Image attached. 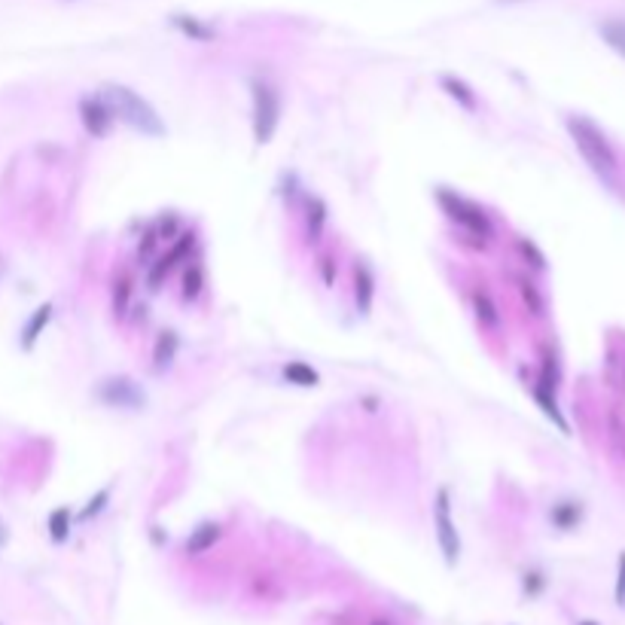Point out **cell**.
<instances>
[{"label":"cell","instance_id":"cell-33","mask_svg":"<svg viewBox=\"0 0 625 625\" xmlns=\"http://www.w3.org/2000/svg\"><path fill=\"white\" fill-rule=\"evenodd\" d=\"M372 625H388V622H372Z\"/></svg>","mask_w":625,"mask_h":625},{"label":"cell","instance_id":"cell-8","mask_svg":"<svg viewBox=\"0 0 625 625\" xmlns=\"http://www.w3.org/2000/svg\"><path fill=\"white\" fill-rule=\"evenodd\" d=\"M80 119L92 138H104L116 116H113L110 104L104 101V95H86V98H80Z\"/></svg>","mask_w":625,"mask_h":625},{"label":"cell","instance_id":"cell-4","mask_svg":"<svg viewBox=\"0 0 625 625\" xmlns=\"http://www.w3.org/2000/svg\"><path fill=\"white\" fill-rule=\"evenodd\" d=\"M254 92V141L263 147L275 138L278 122H281V95L269 80H254L250 83Z\"/></svg>","mask_w":625,"mask_h":625},{"label":"cell","instance_id":"cell-15","mask_svg":"<svg viewBox=\"0 0 625 625\" xmlns=\"http://www.w3.org/2000/svg\"><path fill=\"white\" fill-rule=\"evenodd\" d=\"M202 293H205V269H202V263H190L183 272V299L196 302Z\"/></svg>","mask_w":625,"mask_h":625},{"label":"cell","instance_id":"cell-26","mask_svg":"<svg viewBox=\"0 0 625 625\" xmlns=\"http://www.w3.org/2000/svg\"><path fill=\"white\" fill-rule=\"evenodd\" d=\"M153 232L159 235V241H174V238L180 235V220H177V214L162 217V220L156 223V229H153Z\"/></svg>","mask_w":625,"mask_h":625},{"label":"cell","instance_id":"cell-30","mask_svg":"<svg viewBox=\"0 0 625 625\" xmlns=\"http://www.w3.org/2000/svg\"><path fill=\"white\" fill-rule=\"evenodd\" d=\"M616 601H619V607H625V555L619 558V580H616Z\"/></svg>","mask_w":625,"mask_h":625},{"label":"cell","instance_id":"cell-17","mask_svg":"<svg viewBox=\"0 0 625 625\" xmlns=\"http://www.w3.org/2000/svg\"><path fill=\"white\" fill-rule=\"evenodd\" d=\"M171 25H174L183 37H190V40H211V37H214V28L202 25L196 16H171Z\"/></svg>","mask_w":625,"mask_h":625},{"label":"cell","instance_id":"cell-25","mask_svg":"<svg viewBox=\"0 0 625 625\" xmlns=\"http://www.w3.org/2000/svg\"><path fill=\"white\" fill-rule=\"evenodd\" d=\"M516 247H519V254L525 257V263H528V266H534V269H546L543 254H540V250H537L528 238H516Z\"/></svg>","mask_w":625,"mask_h":625},{"label":"cell","instance_id":"cell-10","mask_svg":"<svg viewBox=\"0 0 625 625\" xmlns=\"http://www.w3.org/2000/svg\"><path fill=\"white\" fill-rule=\"evenodd\" d=\"M132 296H135V278H132V272H119L116 281H113V311H116V318L129 315Z\"/></svg>","mask_w":625,"mask_h":625},{"label":"cell","instance_id":"cell-20","mask_svg":"<svg viewBox=\"0 0 625 625\" xmlns=\"http://www.w3.org/2000/svg\"><path fill=\"white\" fill-rule=\"evenodd\" d=\"M443 89L464 107V110H476L479 107V101H476V95L470 92V86L467 83H461V80H455V77H443Z\"/></svg>","mask_w":625,"mask_h":625},{"label":"cell","instance_id":"cell-16","mask_svg":"<svg viewBox=\"0 0 625 625\" xmlns=\"http://www.w3.org/2000/svg\"><path fill=\"white\" fill-rule=\"evenodd\" d=\"M308 217H305V223H308V241H321V232H324V223H327V205L321 202V199H308Z\"/></svg>","mask_w":625,"mask_h":625},{"label":"cell","instance_id":"cell-23","mask_svg":"<svg viewBox=\"0 0 625 625\" xmlns=\"http://www.w3.org/2000/svg\"><path fill=\"white\" fill-rule=\"evenodd\" d=\"M580 516H583V510H580L577 504H558V507L552 510V522H555L558 528H574Z\"/></svg>","mask_w":625,"mask_h":625},{"label":"cell","instance_id":"cell-7","mask_svg":"<svg viewBox=\"0 0 625 625\" xmlns=\"http://www.w3.org/2000/svg\"><path fill=\"white\" fill-rule=\"evenodd\" d=\"M98 400L107 406H119V409H141L147 403L144 391L138 382L125 379V375H116V379H107L98 385Z\"/></svg>","mask_w":625,"mask_h":625},{"label":"cell","instance_id":"cell-19","mask_svg":"<svg viewBox=\"0 0 625 625\" xmlns=\"http://www.w3.org/2000/svg\"><path fill=\"white\" fill-rule=\"evenodd\" d=\"M177 336L174 333H162L159 339H156V348H153V366L162 372L165 366H171V360H174V354H177Z\"/></svg>","mask_w":625,"mask_h":625},{"label":"cell","instance_id":"cell-5","mask_svg":"<svg viewBox=\"0 0 625 625\" xmlns=\"http://www.w3.org/2000/svg\"><path fill=\"white\" fill-rule=\"evenodd\" d=\"M433 525H436V540H440L446 565L455 568L458 558H461V534H458V525L452 522V494H449V488L436 491V500H433Z\"/></svg>","mask_w":625,"mask_h":625},{"label":"cell","instance_id":"cell-14","mask_svg":"<svg viewBox=\"0 0 625 625\" xmlns=\"http://www.w3.org/2000/svg\"><path fill=\"white\" fill-rule=\"evenodd\" d=\"M284 379H287L290 385H296V388H315V385L321 382V375H318L315 369H311L308 363L293 360V363L284 366Z\"/></svg>","mask_w":625,"mask_h":625},{"label":"cell","instance_id":"cell-32","mask_svg":"<svg viewBox=\"0 0 625 625\" xmlns=\"http://www.w3.org/2000/svg\"><path fill=\"white\" fill-rule=\"evenodd\" d=\"M4 543H7V528L0 525V546H4Z\"/></svg>","mask_w":625,"mask_h":625},{"label":"cell","instance_id":"cell-9","mask_svg":"<svg viewBox=\"0 0 625 625\" xmlns=\"http://www.w3.org/2000/svg\"><path fill=\"white\" fill-rule=\"evenodd\" d=\"M354 296H357V311L366 318L372 311V296H375V278H372L369 266L354 269Z\"/></svg>","mask_w":625,"mask_h":625},{"label":"cell","instance_id":"cell-34","mask_svg":"<svg viewBox=\"0 0 625 625\" xmlns=\"http://www.w3.org/2000/svg\"><path fill=\"white\" fill-rule=\"evenodd\" d=\"M580 625H595V622H580Z\"/></svg>","mask_w":625,"mask_h":625},{"label":"cell","instance_id":"cell-6","mask_svg":"<svg viewBox=\"0 0 625 625\" xmlns=\"http://www.w3.org/2000/svg\"><path fill=\"white\" fill-rule=\"evenodd\" d=\"M196 247V232H180L174 238V244L168 247V254H162L156 263H150V272H147V287L150 290H159V284L180 266V260H186L193 254Z\"/></svg>","mask_w":625,"mask_h":625},{"label":"cell","instance_id":"cell-2","mask_svg":"<svg viewBox=\"0 0 625 625\" xmlns=\"http://www.w3.org/2000/svg\"><path fill=\"white\" fill-rule=\"evenodd\" d=\"M568 132H571L577 150L583 153V159L592 165V171L601 174L604 180H610L616 174V153H613L610 141L601 135L598 125H592L583 116H571L568 119Z\"/></svg>","mask_w":625,"mask_h":625},{"label":"cell","instance_id":"cell-24","mask_svg":"<svg viewBox=\"0 0 625 625\" xmlns=\"http://www.w3.org/2000/svg\"><path fill=\"white\" fill-rule=\"evenodd\" d=\"M110 504V488H101L89 504L80 510V522H89V519H95V516H101L104 513V507Z\"/></svg>","mask_w":625,"mask_h":625},{"label":"cell","instance_id":"cell-12","mask_svg":"<svg viewBox=\"0 0 625 625\" xmlns=\"http://www.w3.org/2000/svg\"><path fill=\"white\" fill-rule=\"evenodd\" d=\"M220 540V525H214V522H205V525H199L190 537H186V543H183V549L190 552V555H199V552H208L214 543Z\"/></svg>","mask_w":625,"mask_h":625},{"label":"cell","instance_id":"cell-21","mask_svg":"<svg viewBox=\"0 0 625 625\" xmlns=\"http://www.w3.org/2000/svg\"><path fill=\"white\" fill-rule=\"evenodd\" d=\"M601 37L610 49H616L619 55H625V22L622 19H610L601 25Z\"/></svg>","mask_w":625,"mask_h":625},{"label":"cell","instance_id":"cell-31","mask_svg":"<svg viewBox=\"0 0 625 625\" xmlns=\"http://www.w3.org/2000/svg\"><path fill=\"white\" fill-rule=\"evenodd\" d=\"M543 589V577L540 574H525V592L528 595H537Z\"/></svg>","mask_w":625,"mask_h":625},{"label":"cell","instance_id":"cell-13","mask_svg":"<svg viewBox=\"0 0 625 625\" xmlns=\"http://www.w3.org/2000/svg\"><path fill=\"white\" fill-rule=\"evenodd\" d=\"M473 311L482 327L488 330H497L500 327V315H497V305L491 302V296L485 290H473Z\"/></svg>","mask_w":625,"mask_h":625},{"label":"cell","instance_id":"cell-29","mask_svg":"<svg viewBox=\"0 0 625 625\" xmlns=\"http://www.w3.org/2000/svg\"><path fill=\"white\" fill-rule=\"evenodd\" d=\"M321 278H324L327 287H333V281H336V263H333V257H324L321 260Z\"/></svg>","mask_w":625,"mask_h":625},{"label":"cell","instance_id":"cell-1","mask_svg":"<svg viewBox=\"0 0 625 625\" xmlns=\"http://www.w3.org/2000/svg\"><path fill=\"white\" fill-rule=\"evenodd\" d=\"M104 101L110 104L113 116L122 119L125 125H132L135 132L141 135H150V138H162L165 135V122L162 116L156 113V107L150 101H144L138 92H132L129 86H119V83H107L101 89Z\"/></svg>","mask_w":625,"mask_h":625},{"label":"cell","instance_id":"cell-28","mask_svg":"<svg viewBox=\"0 0 625 625\" xmlns=\"http://www.w3.org/2000/svg\"><path fill=\"white\" fill-rule=\"evenodd\" d=\"M156 244H159V235L150 229V232L144 235V244L138 247V257H141V260H150V257H153V250H156Z\"/></svg>","mask_w":625,"mask_h":625},{"label":"cell","instance_id":"cell-22","mask_svg":"<svg viewBox=\"0 0 625 625\" xmlns=\"http://www.w3.org/2000/svg\"><path fill=\"white\" fill-rule=\"evenodd\" d=\"M534 400H537V403L543 406V412H546V415H549V418H552V421H555V424H558L561 430H565V433H568V421H565V418H561V412H558V403H555V400L549 397V391H546L543 385H537V388H534Z\"/></svg>","mask_w":625,"mask_h":625},{"label":"cell","instance_id":"cell-11","mask_svg":"<svg viewBox=\"0 0 625 625\" xmlns=\"http://www.w3.org/2000/svg\"><path fill=\"white\" fill-rule=\"evenodd\" d=\"M49 321H52V305L46 302V305H40L34 315L28 318V324H25V330H22V348L25 351H31L34 345H37V339H40V333L49 327Z\"/></svg>","mask_w":625,"mask_h":625},{"label":"cell","instance_id":"cell-3","mask_svg":"<svg viewBox=\"0 0 625 625\" xmlns=\"http://www.w3.org/2000/svg\"><path fill=\"white\" fill-rule=\"evenodd\" d=\"M436 202H440L443 214L452 223H458L467 235L479 238V244H485L491 238V220H488V214L476 202H470V199L446 190V186H440V190H436Z\"/></svg>","mask_w":625,"mask_h":625},{"label":"cell","instance_id":"cell-18","mask_svg":"<svg viewBox=\"0 0 625 625\" xmlns=\"http://www.w3.org/2000/svg\"><path fill=\"white\" fill-rule=\"evenodd\" d=\"M71 525H74V516H71L68 507H58V510L49 513V537L55 543H65L71 537Z\"/></svg>","mask_w":625,"mask_h":625},{"label":"cell","instance_id":"cell-27","mask_svg":"<svg viewBox=\"0 0 625 625\" xmlns=\"http://www.w3.org/2000/svg\"><path fill=\"white\" fill-rule=\"evenodd\" d=\"M519 290H522L525 305L534 311V315H540V311H543V299H540V293L534 290V284H531V281H525V278H519Z\"/></svg>","mask_w":625,"mask_h":625}]
</instances>
